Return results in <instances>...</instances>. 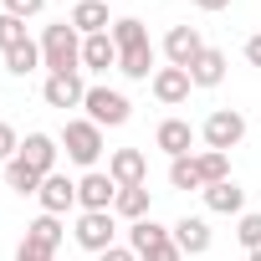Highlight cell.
<instances>
[{
	"label": "cell",
	"mask_w": 261,
	"mask_h": 261,
	"mask_svg": "<svg viewBox=\"0 0 261 261\" xmlns=\"http://www.w3.org/2000/svg\"><path fill=\"white\" fill-rule=\"evenodd\" d=\"M41 67L46 72H82V31L72 21H51L41 31Z\"/></svg>",
	"instance_id": "6da1fadb"
},
{
	"label": "cell",
	"mask_w": 261,
	"mask_h": 261,
	"mask_svg": "<svg viewBox=\"0 0 261 261\" xmlns=\"http://www.w3.org/2000/svg\"><path fill=\"white\" fill-rule=\"evenodd\" d=\"M57 144H62V154L87 174V169H97V159H102V128H97L92 118H67L62 134H57Z\"/></svg>",
	"instance_id": "7a4b0ae2"
},
{
	"label": "cell",
	"mask_w": 261,
	"mask_h": 261,
	"mask_svg": "<svg viewBox=\"0 0 261 261\" xmlns=\"http://www.w3.org/2000/svg\"><path fill=\"white\" fill-rule=\"evenodd\" d=\"M128 246L139 261H185V251L174 246V225H159L154 215L128 225Z\"/></svg>",
	"instance_id": "3957f363"
},
{
	"label": "cell",
	"mask_w": 261,
	"mask_h": 261,
	"mask_svg": "<svg viewBox=\"0 0 261 261\" xmlns=\"http://www.w3.org/2000/svg\"><path fill=\"white\" fill-rule=\"evenodd\" d=\"M72 241H77L87 256H102L108 246H118V215H113V210H77Z\"/></svg>",
	"instance_id": "277c9868"
},
{
	"label": "cell",
	"mask_w": 261,
	"mask_h": 261,
	"mask_svg": "<svg viewBox=\"0 0 261 261\" xmlns=\"http://www.w3.org/2000/svg\"><path fill=\"white\" fill-rule=\"evenodd\" d=\"M82 108H87V118L97 128H123L128 118H134V102H128L118 87H108V82H92L87 97H82Z\"/></svg>",
	"instance_id": "5b68a950"
},
{
	"label": "cell",
	"mask_w": 261,
	"mask_h": 261,
	"mask_svg": "<svg viewBox=\"0 0 261 261\" xmlns=\"http://www.w3.org/2000/svg\"><path fill=\"white\" fill-rule=\"evenodd\" d=\"M200 139H205V149L230 154V149L246 139V113H241V108H215V113L200 123Z\"/></svg>",
	"instance_id": "8992f818"
},
{
	"label": "cell",
	"mask_w": 261,
	"mask_h": 261,
	"mask_svg": "<svg viewBox=\"0 0 261 261\" xmlns=\"http://www.w3.org/2000/svg\"><path fill=\"white\" fill-rule=\"evenodd\" d=\"M87 87H92V82H82V72H46V82H41V102L67 113V108H82Z\"/></svg>",
	"instance_id": "52a82bcc"
},
{
	"label": "cell",
	"mask_w": 261,
	"mask_h": 261,
	"mask_svg": "<svg viewBox=\"0 0 261 261\" xmlns=\"http://www.w3.org/2000/svg\"><path fill=\"white\" fill-rule=\"evenodd\" d=\"M200 51H205L200 26L179 21V26H169V31H164V62H169V67H185V72H190V62H195Z\"/></svg>",
	"instance_id": "ba28073f"
},
{
	"label": "cell",
	"mask_w": 261,
	"mask_h": 261,
	"mask_svg": "<svg viewBox=\"0 0 261 261\" xmlns=\"http://www.w3.org/2000/svg\"><path fill=\"white\" fill-rule=\"evenodd\" d=\"M108 174H113L118 190L149 185V154H144V149H113V154H108Z\"/></svg>",
	"instance_id": "9c48e42d"
},
{
	"label": "cell",
	"mask_w": 261,
	"mask_h": 261,
	"mask_svg": "<svg viewBox=\"0 0 261 261\" xmlns=\"http://www.w3.org/2000/svg\"><path fill=\"white\" fill-rule=\"evenodd\" d=\"M113 200H118V185L108 169H87L77 179V210H113Z\"/></svg>",
	"instance_id": "30bf717a"
},
{
	"label": "cell",
	"mask_w": 261,
	"mask_h": 261,
	"mask_svg": "<svg viewBox=\"0 0 261 261\" xmlns=\"http://www.w3.org/2000/svg\"><path fill=\"white\" fill-rule=\"evenodd\" d=\"M149 92H154L164 108H179V102H190L195 82H190V72H185V67H159V72L149 77Z\"/></svg>",
	"instance_id": "8fae6325"
},
{
	"label": "cell",
	"mask_w": 261,
	"mask_h": 261,
	"mask_svg": "<svg viewBox=\"0 0 261 261\" xmlns=\"http://www.w3.org/2000/svg\"><path fill=\"white\" fill-rule=\"evenodd\" d=\"M36 200H41V215H67V210H77V179H67V174L57 169V174L41 179Z\"/></svg>",
	"instance_id": "7c38bea8"
},
{
	"label": "cell",
	"mask_w": 261,
	"mask_h": 261,
	"mask_svg": "<svg viewBox=\"0 0 261 261\" xmlns=\"http://www.w3.org/2000/svg\"><path fill=\"white\" fill-rule=\"evenodd\" d=\"M195 139H200V128H190L185 118H164V123L154 128V149H164L169 159H185V154H195Z\"/></svg>",
	"instance_id": "4fadbf2b"
},
{
	"label": "cell",
	"mask_w": 261,
	"mask_h": 261,
	"mask_svg": "<svg viewBox=\"0 0 261 261\" xmlns=\"http://www.w3.org/2000/svg\"><path fill=\"white\" fill-rule=\"evenodd\" d=\"M21 164H31L36 174H57V159H62V144L51 139V134H26L21 139V154H16Z\"/></svg>",
	"instance_id": "5bb4252c"
},
{
	"label": "cell",
	"mask_w": 261,
	"mask_h": 261,
	"mask_svg": "<svg viewBox=\"0 0 261 261\" xmlns=\"http://www.w3.org/2000/svg\"><path fill=\"white\" fill-rule=\"evenodd\" d=\"M210 241H215V230H210L205 215H185V220H174V246H179L185 256H205Z\"/></svg>",
	"instance_id": "9a60e30c"
},
{
	"label": "cell",
	"mask_w": 261,
	"mask_h": 261,
	"mask_svg": "<svg viewBox=\"0 0 261 261\" xmlns=\"http://www.w3.org/2000/svg\"><path fill=\"white\" fill-rule=\"evenodd\" d=\"M154 62H159L154 41H139V46H123V51H118V72H123L128 82H149V77L159 72Z\"/></svg>",
	"instance_id": "2e32d148"
},
{
	"label": "cell",
	"mask_w": 261,
	"mask_h": 261,
	"mask_svg": "<svg viewBox=\"0 0 261 261\" xmlns=\"http://www.w3.org/2000/svg\"><path fill=\"white\" fill-rule=\"evenodd\" d=\"M200 195H205V210H215V215H246V190H241L236 179L205 185Z\"/></svg>",
	"instance_id": "e0dca14e"
},
{
	"label": "cell",
	"mask_w": 261,
	"mask_h": 261,
	"mask_svg": "<svg viewBox=\"0 0 261 261\" xmlns=\"http://www.w3.org/2000/svg\"><path fill=\"white\" fill-rule=\"evenodd\" d=\"M82 36H102V31H113V16H108V0H77L72 6V16H67Z\"/></svg>",
	"instance_id": "ac0fdd59"
},
{
	"label": "cell",
	"mask_w": 261,
	"mask_h": 261,
	"mask_svg": "<svg viewBox=\"0 0 261 261\" xmlns=\"http://www.w3.org/2000/svg\"><path fill=\"white\" fill-rule=\"evenodd\" d=\"M82 72H118V46L113 36H82Z\"/></svg>",
	"instance_id": "d6986e66"
},
{
	"label": "cell",
	"mask_w": 261,
	"mask_h": 261,
	"mask_svg": "<svg viewBox=\"0 0 261 261\" xmlns=\"http://www.w3.org/2000/svg\"><path fill=\"white\" fill-rule=\"evenodd\" d=\"M225 67H230L225 51H220V46H205V51L190 62V82H195V87H220V82H225Z\"/></svg>",
	"instance_id": "ffe728a7"
},
{
	"label": "cell",
	"mask_w": 261,
	"mask_h": 261,
	"mask_svg": "<svg viewBox=\"0 0 261 261\" xmlns=\"http://www.w3.org/2000/svg\"><path fill=\"white\" fill-rule=\"evenodd\" d=\"M149 210H154V195H149V185H134V190H118V200H113V215L118 220H149Z\"/></svg>",
	"instance_id": "44dd1931"
},
{
	"label": "cell",
	"mask_w": 261,
	"mask_h": 261,
	"mask_svg": "<svg viewBox=\"0 0 261 261\" xmlns=\"http://www.w3.org/2000/svg\"><path fill=\"white\" fill-rule=\"evenodd\" d=\"M26 241H36V246L57 251V246L67 241V225H62V215H36V220L26 225Z\"/></svg>",
	"instance_id": "7402d4cb"
},
{
	"label": "cell",
	"mask_w": 261,
	"mask_h": 261,
	"mask_svg": "<svg viewBox=\"0 0 261 261\" xmlns=\"http://www.w3.org/2000/svg\"><path fill=\"white\" fill-rule=\"evenodd\" d=\"M36 67H41V41H21V46L6 51V72L11 77H31Z\"/></svg>",
	"instance_id": "603a6c76"
},
{
	"label": "cell",
	"mask_w": 261,
	"mask_h": 261,
	"mask_svg": "<svg viewBox=\"0 0 261 261\" xmlns=\"http://www.w3.org/2000/svg\"><path fill=\"white\" fill-rule=\"evenodd\" d=\"M108 36H113V46H118V51H123V46H139V41H149V26H144V21H139V16H118V21H113V31H108Z\"/></svg>",
	"instance_id": "cb8c5ba5"
},
{
	"label": "cell",
	"mask_w": 261,
	"mask_h": 261,
	"mask_svg": "<svg viewBox=\"0 0 261 261\" xmlns=\"http://www.w3.org/2000/svg\"><path fill=\"white\" fill-rule=\"evenodd\" d=\"M195 164H200V179H205V185H220V179H230V154L200 149V154H195Z\"/></svg>",
	"instance_id": "d4e9b609"
},
{
	"label": "cell",
	"mask_w": 261,
	"mask_h": 261,
	"mask_svg": "<svg viewBox=\"0 0 261 261\" xmlns=\"http://www.w3.org/2000/svg\"><path fill=\"white\" fill-rule=\"evenodd\" d=\"M169 185H174V190H205L195 154H185V159H169Z\"/></svg>",
	"instance_id": "484cf974"
},
{
	"label": "cell",
	"mask_w": 261,
	"mask_h": 261,
	"mask_svg": "<svg viewBox=\"0 0 261 261\" xmlns=\"http://www.w3.org/2000/svg\"><path fill=\"white\" fill-rule=\"evenodd\" d=\"M41 179H46V174H36V169H31V164H21V159H11V164H6V185H11L16 195H36V190H41Z\"/></svg>",
	"instance_id": "4316f807"
},
{
	"label": "cell",
	"mask_w": 261,
	"mask_h": 261,
	"mask_svg": "<svg viewBox=\"0 0 261 261\" xmlns=\"http://www.w3.org/2000/svg\"><path fill=\"white\" fill-rule=\"evenodd\" d=\"M236 241H241L246 251H261V215H256V210L236 215Z\"/></svg>",
	"instance_id": "83f0119b"
},
{
	"label": "cell",
	"mask_w": 261,
	"mask_h": 261,
	"mask_svg": "<svg viewBox=\"0 0 261 261\" xmlns=\"http://www.w3.org/2000/svg\"><path fill=\"white\" fill-rule=\"evenodd\" d=\"M21 41H31V36H26V21L0 11V51H11V46H21Z\"/></svg>",
	"instance_id": "f1b7e54d"
},
{
	"label": "cell",
	"mask_w": 261,
	"mask_h": 261,
	"mask_svg": "<svg viewBox=\"0 0 261 261\" xmlns=\"http://www.w3.org/2000/svg\"><path fill=\"white\" fill-rule=\"evenodd\" d=\"M16 154H21V134H16V123H6V118H0V169H6Z\"/></svg>",
	"instance_id": "f546056e"
},
{
	"label": "cell",
	"mask_w": 261,
	"mask_h": 261,
	"mask_svg": "<svg viewBox=\"0 0 261 261\" xmlns=\"http://www.w3.org/2000/svg\"><path fill=\"white\" fill-rule=\"evenodd\" d=\"M0 11H6V16H21V21H31V16H41V11H46V0H0Z\"/></svg>",
	"instance_id": "4dcf8cb0"
},
{
	"label": "cell",
	"mask_w": 261,
	"mask_h": 261,
	"mask_svg": "<svg viewBox=\"0 0 261 261\" xmlns=\"http://www.w3.org/2000/svg\"><path fill=\"white\" fill-rule=\"evenodd\" d=\"M16 261H57V251H46V246H36V241H21V246H16Z\"/></svg>",
	"instance_id": "1f68e13d"
},
{
	"label": "cell",
	"mask_w": 261,
	"mask_h": 261,
	"mask_svg": "<svg viewBox=\"0 0 261 261\" xmlns=\"http://www.w3.org/2000/svg\"><path fill=\"white\" fill-rule=\"evenodd\" d=\"M97 261H139V256H134V246H108Z\"/></svg>",
	"instance_id": "d6a6232c"
},
{
	"label": "cell",
	"mask_w": 261,
	"mask_h": 261,
	"mask_svg": "<svg viewBox=\"0 0 261 261\" xmlns=\"http://www.w3.org/2000/svg\"><path fill=\"white\" fill-rule=\"evenodd\" d=\"M246 62H251V67H261V31H256V36H246Z\"/></svg>",
	"instance_id": "836d02e7"
},
{
	"label": "cell",
	"mask_w": 261,
	"mask_h": 261,
	"mask_svg": "<svg viewBox=\"0 0 261 261\" xmlns=\"http://www.w3.org/2000/svg\"><path fill=\"white\" fill-rule=\"evenodd\" d=\"M195 6H200V11H210V16H215V11H225V6H230V0H195Z\"/></svg>",
	"instance_id": "e575fe53"
},
{
	"label": "cell",
	"mask_w": 261,
	"mask_h": 261,
	"mask_svg": "<svg viewBox=\"0 0 261 261\" xmlns=\"http://www.w3.org/2000/svg\"><path fill=\"white\" fill-rule=\"evenodd\" d=\"M246 261H261V251H246Z\"/></svg>",
	"instance_id": "d590c367"
}]
</instances>
